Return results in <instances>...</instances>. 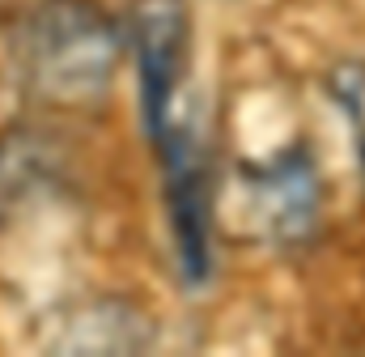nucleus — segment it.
I'll use <instances>...</instances> for the list:
<instances>
[{"label": "nucleus", "instance_id": "obj_1", "mask_svg": "<svg viewBox=\"0 0 365 357\" xmlns=\"http://www.w3.org/2000/svg\"><path fill=\"white\" fill-rule=\"evenodd\" d=\"M123 47V26L98 0H38L17 39L26 89L56 111L102 106Z\"/></svg>", "mask_w": 365, "mask_h": 357}, {"label": "nucleus", "instance_id": "obj_2", "mask_svg": "<svg viewBox=\"0 0 365 357\" xmlns=\"http://www.w3.org/2000/svg\"><path fill=\"white\" fill-rule=\"evenodd\" d=\"M230 213V234L264 247H306L323 221V175L306 141L276 149L272 158L238 162L230 204H212V217Z\"/></svg>", "mask_w": 365, "mask_h": 357}, {"label": "nucleus", "instance_id": "obj_3", "mask_svg": "<svg viewBox=\"0 0 365 357\" xmlns=\"http://www.w3.org/2000/svg\"><path fill=\"white\" fill-rule=\"evenodd\" d=\"M128 47L136 60L140 115L153 145L195 124V102L187 98L191 77V4L187 0H132L128 4Z\"/></svg>", "mask_w": 365, "mask_h": 357}, {"label": "nucleus", "instance_id": "obj_4", "mask_svg": "<svg viewBox=\"0 0 365 357\" xmlns=\"http://www.w3.org/2000/svg\"><path fill=\"white\" fill-rule=\"evenodd\" d=\"M327 94L349 119L353 149H357V171H361V187H365V56L336 64L327 73Z\"/></svg>", "mask_w": 365, "mask_h": 357}]
</instances>
